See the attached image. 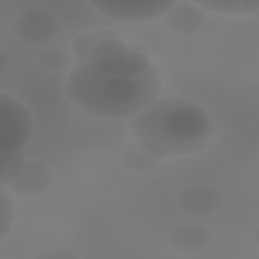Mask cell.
I'll return each mask as SVG.
<instances>
[{"label":"cell","instance_id":"5","mask_svg":"<svg viewBox=\"0 0 259 259\" xmlns=\"http://www.w3.org/2000/svg\"><path fill=\"white\" fill-rule=\"evenodd\" d=\"M86 62L99 73L124 77H138L147 73L153 64L149 57L131 45L108 55L89 59Z\"/></svg>","mask_w":259,"mask_h":259},{"label":"cell","instance_id":"15","mask_svg":"<svg viewBox=\"0 0 259 259\" xmlns=\"http://www.w3.org/2000/svg\"><path fill=\"white\" fill-rule=\"evenodd\" d=\"M35 258L37 259H73L78 258L72 251L64 248H51L39 252Z\"/></svg>","mask_w":259,"mask_h":259},{"label":"cell","instance_id":"10","mask_svg":"<svg viewBox=\"0 0 259 259\" xmlns=\"http://www.w3.org/2000/svg\"><path fill=\"white\" fill-rule=\"evenodd\" d=\"M170 244L183 253H196L205 249L210 242L209 232L197 224L185 223L176 226L169 235Z\"/></svg>","mask_w":259,"mask_h":259},{"label":"cell","instance_id":"3","mask_svg":"<svg viewBox=\"0 0 259 259\" xmlns=\"http://www.w3.org/2000/svg\"><path fill=\"white\" fill-rule=\"evenodd\" d=\"M28 109L11 95L0 92V155L22 152L32 134Z\"/></svg>","mask_w":259,"mask_h":259},{"label":"cell","instance_id":"4","mask_svg":"<svg viewBox=\"0 0 259 259\" xmlns=\"http://www.w3.org/2000/svg\"><path fill=\"white\" fill-rule=\"evenodd\" d=\"M174 3L175 1H90L99 13L122 22H144L159 18Z\"/></svg>","mask_w":259,"mask_h":259},{"label":"cell","instance_id":"14","mask_svg":"<svg viewBox=\"0 0 259 259\" xmlns=\"http://www.w3.org/2000/svg\"><path fill=\"white\" fill-rule=\"evenodd\" d=\"M14 205L10 196L4 187L0 188V240H2L9 232L13 222Z\"/></svg>","mask_w":259,"mask_h":259},{"label":"cell","instance_id":"1","mask_svg":"<svg viewBox=\"0 0 259 259\" xmlns=\"http://www.w3.org/2000/svg\"><path fill=\"white\" fill-rule=\"evenodd\" d=\"M162 85L153 66L138 77L102 74L86 62L75 63L65 93L81 110L101 118L120 119L140 113L161 92Z\"/></svg>","mask_w":259,"mask_h":259},{"label":"cell","instance_id":"9","mask_svg":"<svg viewBox=\"0 0 259 259\" xmlns=\"http://www.w3.org/2000/svg\"><path fill=\"white\" fill-rule=\"evenodd\" d=\"M180 208L192 215H208L221 206V197L218 191L207 185H192L179 194L177 199Z\"/></svg>","mask_w":259,"mask_h":259},{"label":"cell","instance_id":"6","mask_svg":"<svg viewBox=\"0 0 259 259\" xmlns=\"http://www.w3.org/2000/svg\"><path fill=\"white\" fill-rule=\"evenodd\" d=\"M17 36L30 44H42L50 40L58 31L56 17L41 9H30L20 13L14 21Z\"/></svg>","mask_w":259,"mask_h":259},{"label":"cell","instance_id":"12","mask_svg":"<svg viewBox=\"0 0 259 259\" xmlns=\"http://www.w3.org/2000/svg\"><path fill=\"white\" fill-rule=\"evenodd\" d=\"M202 9L225 15H249L258 11L259 1H194Z\"/></svg>","mask_w":259,"mask_h":259},{"label":"cell","instance_id":"16","mask_svg":"<svg viewBox=\"0 0 259 259\" xmlns=\"http://www.w3.org/2000/svg\"><path fill=\"white\" fill-rule=\"evenodd\" d=\"M7 64H8V60L6 58V56L1 53L0 55V74H4V72L6 71V68H7Z\"/></svg>","mask_w":259,"mask_h":259},{"label":"cell","instance_id":"13","mask_svg":"<svg viewBox=\"0 0 259 259\" xmlns=\"http://www.w3.org/2000/svg\"><path fill=\"white\" fill-rule=\"evenodd\" d=\"M38 62L48 71L60 72L69 66L71 57L62 48H51L39 55Z\"/></svg>","mask_w":259,"mask_h":259},{"label":"cell","instance_id":"8","mask_svg":"<svg viewBox=\"0 0 259 259\" xmlns=\"http://www.w3.org/2000/svg\"><path fill=\"white\" fill-rule=\"evenodd\" d=\"M52 182L53 174L48 166L37 161H25L20 173L4 185L20 195H37L47 191Z\"/></svg>","mask_w":259,"mask_h":259},{"label":"cell","instance_id":"2","mask_svg":"<svg viewBox=\"0 0 259 259\" xmlns=\"http://www.w3.org/2000/svg\"><path fill=\"white\" fill-rule=\"evenodd\" d=\"M137 139L158 143L165 156L202 150L212 132L208 112L196 102L182 97L154 100L136 115L130 125Z\"/></svg>","mask_w":259,"mask_h":259},{"label":"cell","instance_id":"7","mask_svg":"<svg viewBox=\"0 0 259 259\" xmlns=\"http://www.w3.org/2000/svg\"><path fill=\"white\" fill-rule=\"evenodd\" d=\"M164 21L174 33L193 35L204 28L207 18L203 9L194 2L180 1L166 12Z\"/></svg>","mask_w":259,"mask_h":259},{"label":"cell","instance_id":"11","mask_svg":"<svg viewBox=\"0 0 259 259\" xmlns=\"http://www.w3.org/2000/svg\"><path fill=\"white\" fill-rule=\"evenodd\" d=\"M123 164L135 171H152L156 169L163 159L157 157L138 140L128 143L121 152Z\"/></svg>","mask_w":259,"mask_h":259}]
</instances>
